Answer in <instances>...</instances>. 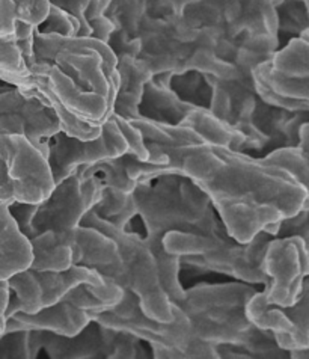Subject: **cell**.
I'll return each mask as SVG.
<instances>
[{"label":"cell","mask_w":309,"mask_h":359,"mask_svg":"<svg viewBox=\"0 0 309 359\" xmlns=\"http://www.w3.org/2000/svg\"><path fill=\"white\" fill-rule=\"evenodd\" d=\"M35 31L39 34L77 36L78 31H81V25H78V22L71 14H68L64 9L50 4L47 17L44 18V22L35 26Z\"/></svg>","instance_id":"obj_30"},{"label":"cell","mask_w":309,"mask_h":359,"mask_svg":"<svg viewBox=\"0 0 309 359\" xmlns=\"http://www.w3.org/2000/svg\"><path fill=\"white\" fill-rule=\"evenodd\" d=\"M127 153V144L112 118L102 126V132L94 139H77L57 132L48 139V165L55 184L74 174L81 168L109 161Z\"/></svg>","instance_id":"obj_10"},{"label":"cell","mask_w":309,"mask_h":359,"mask_svg":"<svg viewBox=\"0 0 309 359\" xmlns=\"http://www.w3.org/2000/svg\"><path fill=\"white\" fill-rule=\"evenodd\" d=\"M132 198L148 241H162L169 231L226 234L210 198L187 175L167 174L157 177L154 184L137 183Z\"/></svg>","instance_id":"obj_2"},{"label":"cell","mask_w":309,"mask_h":359,"mask_svg":"<svg viewBox=\"0 0 309 359\" xmlns=\"http://www.w3.org/2000/svg\"><path fill=\"white\" fill-rule=\"evenodd\" d=\"M174 318L171 322H158L149 318L141 310L137 296L124 288L123 299L109 310L92 314L98 325L132 334L151 347L156 359H184V348L192 341V326L181 308L172 304Z\"/></svg>","instance_id":"obj_6"},{"label":"cell","mask_w":309,"mask_h":359,"mask_svg":"<svg viewBox=\"0 0 309 359\" xmlns=\"http://www.w3.org/2000/svg\"><path fill=\"white\" fill-rule=\"evenodd\" d=\"M34 52L36 61L55 64L86 91L116 98L118 57L109 44L94 36H62L35 31Z\"/></svg>","instance_id":"obj_4"},{"label":"cell","mask_w":309,"mask_h":359,"mask_svg":"<svg viewBox=\"0 0 309 359\" xmlns=\"http://www.w3.org/2000/svg\"><path fill=\"white\" fill-rule=\"evenodd\" d=\"M171 88L179 98L195 106L207 107L208 102H210L212 88L205 81L204 74L195 72V69H188V72L174 74L171 81Z\"/></svg>","instance_id":"obj_28"},{"label":"cell","mask_w":309,"mask_h":359,"mask_svg":"<svg viewBox=\"0 0 309 359\" xmlns=\"http://www.w3.org/2000/svg\"><path fill=\"white\" fill-rule=\"evenodd\" d=\"M102 180L98 175L82 178L76 171L57 183L44 201L38 205L34 217V236L53 229L56 233L74 234L82 217L102 198Z\"/></svg>","instance_id":"obj_8"},{"label":"cell","mask_w":309,"mask_h":359,"mask_svg":"<svg viewBox=\"0 0 309 359\" xmlns=\"http://www.w3.org/2000/svg\"><path fill=\"white\" fill-rule=\"evenodd\" d=\"M41 347V331L20 329L0 335V359H34Z\"/></svg>","instance_id":"obj_27"},{"label":"cell","mask_w":309,"mask_h":359,"mask_svg":"<svg viewBox=\"0 0 309 359\" xmlns=\"http://www.w3.org/2000/svg\"><path fill=\"white\" fill-rule=\"evenodd\" d=\"M263 271L268 278L266 301L279 306L294 305L309 273L308 242L301 236L273 237L266 246Z\"/></svg>","instance_id":"obj_9"},{"label":"cell","mask_w":309,"mask_h":359,"mask_svg":"<svg viewBox=\"0 0 309 359\" xmlns=\"http://www.w3.org/2000/svg\"><path fill=\"white\" fill-rule=\"evenodd\" d=\"M245 314L256 327L272 332L276 344L290 352L309 347V281L294 305L279 306L266 301L264 290L255 292L246 302Z\"/></svg>","instance_id":"obj_13"},{"label":"cell","mask_w":309,"mask_h":359,"mask_svg":"<svg viewBox=\"0 0 309 359\" xmlns=\"http://www.w3.org/2000/svg\"><path fill=\"white\" fill-rule=\"evenodd\" d=\"M130 121L141 130L145 142L174 148H191L196 145H204L201 137L191 127L156 121V119L146 116H139L130 119Z\"/></svg>","instance_id":"obj_24"},{"label":"cell","mask_w":309,"mask_h":359,"mask_svg":"<svg viewBox=\"0 0 309 359\" xmlns=\"http://www.w3.org/2000/svg\"><path fill=\"white\" fill-rule=\"evenodd\" d=\"M255 292L254 285L242 281L201 283L186 288L181 301L172 304L188 317L195 338L214 346L242 344L254 327L245 306Z\"/></svg>","instance_id":"obj_3"},{"label":"cell","mask_w":309,"mask_h":359,"mask_svg":"<svg viewBox=\"0 0 309 359\" xmlns=\"http://www.w3.org/2000/svg\"><path fill=\"white\" fill-rule=\"evenodd\" d=\"M32 76V74H31ZM43 79L46 86L57 98V102L82 121L92 126H103L114 114L115 98H107L94 91H86L74 83L61 68L48 62V68L43 74H35Z\"/></svg>","instance_id":"obj_15"},{"label":"cell","mask_w":309,"mask_h":359,"mask_svg":"<svg viewBox=\"0 0 309 359\" xmlns=\"http://www.w3.org/2000/svg\"><path fill=\"white\" fill-rule=\"evenodd\" d=\"M183 171L210 198L226 234L238 243L261 231L276 237L284 219L309 208L308 186L246 151L196 145L186 153Z\"/></svg>","instance_id":"obj_1"},{"label":"cell","mask_w":309,"mask_h":359,"mask_svg":"<svg viewBox=\"0 0 309 359\" xmlns=\"http://www.w3.org/2000/svg\"><path fill=\"white\" fill-rule=\"evenodd\" d=\"M193 107L195 104L179 98L171 86L157 85L153 79H149L144 86L139 112L156 121L179 124Z\"/></svg>","instance_id":"obj_23"},{"label":"cell","mask_w":309,"mask_h":359,"mask_svg":"<svg viewBox=\"0 0 309 359\" xmlns=\"http://www.w3.org/2000/svg\"><path fill=\"white\" fill-rule=\"evenodd\" d=\"M9 297H11V287H9L8 279H0V326L4 327L6 325V308L9 304Z\"/></svg>","instance_id":"obj_36"},{"label":"cell","mask_w":309,"mask_h":359,"mask_svg":"<svg viewBox=\"0 0 309 359\" xmlns=\"http://www.w3.org/2000/svg\"><path fill=\"white\" fill-rule=\"evenodd\" d=\"M114 121L116 123L119 132H121L124 141L127 144V153H130L133 156H136L139 161H148V149L145 147V141L144 136L141 133V130L130 121V119L119 116L116 114H112L111 116Z\"/></svg>","instance_id":"obj_31"},{"label":"cell","mask_w":309,"mask_h":359,"mask_svg":"<svg viewBox=\"0 0 309 359\" xmlns=\"http://www.w3.org/2000/svg\"><path fill=\"white\" fill-rule=\"evenodd\" d=\"M146 245L151 248L153 254L156 255L158 275H160V283L163 290L166 292L171 302H178L184 297V290L181 281H179V271H181V258L175 254H169L165 251L162 241H148L144 237Z\"/></svg>","instance_id":"obj_26"},{"label":"cell","mask_w":309,"mask_h":359,"mask_svg":"<svg viewBox=\"0 0 309 359\" xmlns=\"http://www.w3.org/2000/svg\"><path fill=\"white\" fill-rule=\"evenodd\" d=\"M119 262H121V254L111 236L88 225H78L76 228L74 264L91 267L95 272H99Z\"/></svg>","instance_id":"obj_20"},{"label":"cell","mask_w":309,"mask_h":359,"mask_svg":"<svg viewBox=\"0 0 309 359\" xmlns=\"http://www.w3.org/2000/svg\"><path fill=\"white\" fill-rule=\"evenodd\" d=\"M92 320V314L81 310L64 299L41 308L35 313L17 311L6 318L5 332L20 331V329H36L59 335H74Z\"/></svg>","instance_id":"obj_17"},{"label":"cell","mask_w":309,"mask_h":359,"mask_svg":"<svg viewBox=\"0 0 309 359\" xmlns=\"http://www.w3.org/2000/svg\"><path fill=\"white\" fill-rule=\"evenodd\" d=\"M272 238V234L264 231L258 233L246 243H238L229 237L210 252L179 258L181 264L193 266L205 272L222 273L251 285H267L268 278L263 271V258L266 246Z\"/></svg>","instance_id":"obj_12"},{"label":"cell","mask_w":309,"mask_h":359,"mask_svg":"<svg viewBox=\"0 0 309 359\" xmlns=\"http://www.w3.org/2000/svg\"><path fill=\"white\" fill-rule=\"evenodd\" d=\"M38 205L39 204H29V203H18V201H14L13 204L8 205V210L14 217V221L17 222L20 231H22L29 241L34 237L32 222L36 215Z\"/></svg>","instance_id":"obj_33"},{"label":"cell","mask_w":309,"mask_h":359,"mask_svg":"<svg viewBox=\"0 0 309 359\" xmlns=\"http://www.w3.org/2000/svg\"><path fill=\"white\" fill-rule=\"evenodd\" d=\"M179 124L191 127L201 137L204 145L222 147L234 149V151H242L245 135L233 124L217 118L205 106H195Z\"/></svg>","instance_id":"obj_21"},{"label":"cell","mask_w":309,"mask_h":359,"mask_svg":"<svg viewBox=\"0 0 309 359\" xmlns=\"http://www.w3.org/2000/svg\"><path fill=\"white\" fill-rule=\"evenodd\" d=\"M81 225L97 228L114 238L121 254L124 288L137 296L145 316L158 322H171L174 318L172 302L162 287L156 255L144 237L130 229L116 228L99 216L94 207L82 217Z\"/></svg>","instance_id":"obj_5"},{"label":"cell","mask_w":309,"mask_h":359,"mask_svg":"<svg viewBox=\"0 0 309 359\" xmlns=\"http://www.w3.org/2000/svg\"><path fill=\"white\" fill-rule=\"evenodd\" d=\"M309 208L296 213L284 219L279 225V231L276 237H285V236H301L302 238L309 243Z\"/></svg>","instance_id":"obj_34"},{"label":"cell","mask_w":309,"mask_h":359,"mask_svg":"<svg viewBox=\"0 0 309 359\" xmlns=\"http://www.w3.org/2000/svg\"><path fill=\"white\" fill-rule=\"evenodd\" d=\"M32 260L31 241L20 231L8 205L0 204V279H8L31 267Z\"/></svg>","instance_id":"obj_19"},{"label":"cell","mask_w":309,"mask_h":359,"mask_svg":"<svg viewBox=\"0 0 309 359\" xmlns=\"http://www.w3.org/2000/svg\"><path fill=\"white\" fill-rule=\"evenodd\" d=\"M116 57L119 86L114 103V114L127 119L142 116L139 112V104L142 100L144 86L154 74L142 59L132 55H121Z\"/></svg>","instance_id":"obj_18"},{"label":"cell","mask_w":309,"mask_h":359,"mask_svg":"<svg viewBox=\"0 0 309 359\" xmlns=\"http://www.w3.org/2000/svg\"><path fill=\"white\" fill-rule=\"evenodd\" d=\"M57 132H61L57 118L35 85L25 89L13 86L0 93V158L5 162L11 153L9 135H25L35 142Z\"/></svg>","instance_id":"obj_7"},{"label":"cell","mask_w":309,"mask_h":359,"mask_svg":"<svg viewBox=\"0 0 309 359\" xmlns=\"http://www.w3.org/2000/svg\"><path fill=\"white\" fill-rule=\"evenodd\" d=\"M228 234L222 236H207L201 233L192 231H169L163 236L162 245L165 251L175 255H201L213 251V249L221 246Z\"/></svg>","instance_id":"obj_25"},{"label":"cell","mask_w":309,"mask_h":359,"mask_svg":"<svg viewBox=\"0 0 309 359\" xmlns=\"http://www.w3.org/2000/svg\"><path fill=\"white\" fill-rule=\"evenodd\" d=\"M11 153L6 161L13 195L18 203L41 204L55 189L48 157L25 135H9Z\"/></svg>","instance_id":"obj_14"},{"label":"cell","mask_w":309,"mask_h":359,"mask_svg":"<svg viewBox=\"0 0 309 359\" xmlns=\"http://www.w3.org/2000/svg\"><path fill=\"white\" fill-rule=\"evenodd\" d=\"M62 299H64V301L69 302V304H73L74 306L81 308V310L88 311L91 314L107 310V308L102 302H99L91 292H89L88 284L76 285Z\"/></svg>","instance_id":"obj_32"},{"label":"cell","mask_w":309,"mask_h":359,"mask_svg":"<svg viewBox=\"0 0 309 359\" xmlns=\"http://www.w3.org/2000/svg\"><path fill=\"white\" fill-rule=\"evenodd\" d=\"M15 201L13 195L11 180L8 177V166L4 158H0V204L9 205Z\"/></svg>","instance_id":"obj_35"},{"label":"cell","mask_w":309,"mask_h":359,"mask_svg":"<svg viewBox=\"0 0 309 359\" xmlns=\"http://www.w3.org/2000/svg\"><path fill=\"white\" fill-rule=\"evenodd\" d=\"M76 234V233H74ZM74 234L46 229L31 238L34 271H64L71 267L74 257Z\"/></svg>","instance_id":"obj_22"},{"label":"cell","mask_w":309,"mask_h":359,"mask_svg":"<svg viewBox=\"0 0 309 359\" xmlns=\"http://www.w3.org/2000/svg\"><path fill=\"white\" fill-rule=\"evenodd\" d=\"M266 163L285 169L298 182L309 187V153L298 147H277L261 157Z\"/></svg>","instance_id":"obj_29"},{"label":"cell","mask_w":309,"mask_h":359,"mask_svg":"<svg viewBox=\"0 0 309 359\" xmlns=\"http://www.w3.org/2000/svg\"><path fill=\"white\" fill-rule=\"evenodd\" d=\"M288 358H291V359H308L309 358V347L294 348V351L288 352Z\"/></svg>","instance_id":"obj_37"},{"label":"cell","mask_w":309,"mask_h":359,"mask_svg":"<svg viewBox=\"0 0 309 359\" xmlns=\"http://www.w3.org/2000/svg\"><path fill=\"white\" fill-rule=\"evenodd\" d=\"M9 287L18 297L23 313H35L44 306L53 305L78 284L94 287L103 285L104 279L94 269L73 264L64 271H25L8 278Z\"/></svg>","instance_id":"obj_11"},{"label":"cell","mask_w":309,"mask_h":359,"mask_svg":"<svg viewBox=\"0 0 309 359\" xmlns=\"http://www.w3.org/2000/svg\"><path fill=\"white\" fill-rule=\"evenodd\" d=\"M114 334V329L91 320L74 335L41 331V347L52 359H111Z\"/></svg>","instance_id":"obj_16"}]
</instances>
